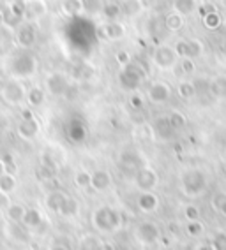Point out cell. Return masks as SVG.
I'll list each match as a JSON object with an SVG mask.
<instances>
[{"label":"cell","instance_id":"cell-38","mask_svg":"<svg viewBox=\"0 0 226 250\" xmlns=\"http://www.w3.org/2000/svg\"><path fill=\"white\" fill-rule=\"evenodd\" d=\"M193 85H195L196 95L210 94V80H207V78H196L193 81Z\"/></svg>","mask_w":226,"mask_h":250},{"label":"cell","instance_id":"cell-9","mask_svg":"<svg viewBox=\"0 0 226 250\" xmlns=\"http://www.w3.org/2000/svg\"><path fill=\"white\" fill-rule=\"evenodd\" d=\"M101 32H103L104 39L112 41V42H117V41H122L124 37L127 36V28L122 21L118 20H112V21H106L101 27Z\"/></svg>","mask_w":226,"mask_h":250},{"label":"cell","instance_id":"cell-43","mask_svg":"<svg viewBox=\"0 0 226 250\" xmlns=\"http://www.w3.org/2000/svg\"><path fill=\"white\" fill-rule=\"evenodd\" d=\"M181 69L184 74H193L196 69L195 60H191V58H181Z\"/></svg>","mask_w":226,"mask_h":250},{"label":"cell","instance_id":"cell-31","mask_svg":"<svg viewBox=\"0 0 226 250\" xmlns=\"http://www.w3.org/2000/svg\"><path fill=\"white\" fill-rule=\"evenodd\" d=\"M168 120H170V124H172V127L177 130H182L187 125V118H185L184 113L181 111H172L170 115H168Z\"/></svg>","mask_w":226,"mask_h":250},{"label":"cell","instance_id":"cell-44","mask_svg":"<svg viewBox=\"0 0 226 250\" xmlns=\"http://www.w3.org/2000/svg\"><path fill=\"white\" fill-rule=\"evenodd\" d=\"M129 104H131L133 109H141L143 107V97L140 94H133L129 99Z\"/></svg>","mask_w":226,"mask_h":250},{"label":"cell","instance_id":"cell-13","mask_svg":"<svg viewBox=\"0 0 226 250\" xmlns=\"http://www.w3.org/2000/svg\"><path fill=\"white\" fill-rule=\"evenodd\" d=\"M136 206L141 213H156L159 208V197L156 192H140L136 199Z\"/></svg>","mask_w":226,"mask_h":250},{"label":"cell","instance_id":"cell-50","mask_svg":"<svg viewBox=\"0 0 226 250\" xmlns=\"http://www.w3.org/2000/svg\"><path fill=\"white\" fill-rule=\"evenodd\" d=\"M198 250H212V247H210V245H203V247H200Z\"/></svg>","mask_w":226,"mask_h":250},{"label":"cell","instance_id":"cell-16","mask_svg":"<svg viewBox=\"0 0 226 250\" xmlns=\"http://www.w3.org/2000/svg\"><path fill=\"white\" fill-rule=\"evenodd\" d=\"M110 185H112V174H110L106 169H95L94 173H92L90 187L94 188L95 192H104V190H108Z\"/></svg>","mask_w":226,"mask_h":250},{"label":"cell","instance_id":"cell-1","mask_svg":"<svg viewBox=\"0 0 226 250\" xmlns=\"http://www.w3.org/2000/svg\"><path fill=\"white\" fill-rule=\"evenodd\" d=\"M208 188V176L203 169L200 167H189V169L182 171L181 174V190L185 197L196 199V197L203 196Z\"/></svg>","mask_w":226,"mask_h":250},{"label":"cell","instance_id":"cell-4","mask_svg":"<svg viewBox=\"0 0 226 250\" xmlns=\"http://www.w3.org/2000/svg\"><path fill=\"white\" fill-rule=\"evenodd\" d=\"M152 62H154V65H158L159 69L170 71V69H173L177 63H179V55H177L175 48H172V46H168V44L156 46L154 53H152Z\"/></svg>","mask_w":226,"mask_h":250},{"label":"cell","instance_id":"cell-6","mask_svg":"<svg viewBox=\"0 0 226 250\" xmlns=\"http://www.w3.org/2000/svg\"><path fill=\"white\" fill-rule=\"evenodd\" d=\"M175 51L179 55V58H195L203 55V42L200 39H179L175 42Z\"/></svg>","mask_w":226,"mask_h":250},{"label":"cell","instance_id":"cell-35","mask_svg":"<svg viewBox=\"0 0 226 250\" xmlns=\"http://www.w3.org/2000/svg\"><path fill=\"white\" fill-rule=\"evenodd\" d=\"M185 232H187L189 236L198 238V236H202V234L205 232V226L200 222V220H193V222L185 224Z\"/></svg>","mask_w":226,"mask_h":250},{"label":"cell","instance_id":"cell-30","mask_svg":"<svg viewBox=\"0 0 226 250\" xmlns=\"http://www.w3.org/2000/svg\"><path fill=\"white\" fill-rule=\"evenodd\" d=\"M27 101H28V104H30V106H34V107L41 106V104L45 103V92H43V88H39V86H34V88L28 90Z\"/></svg>","mask_w":226,"mask_h":250},{"label":"cell","instance_id":"cell-28","mask_svg":"<svg viewBox=\"0 0 226 250\" xmlns=\"http://www.w3.org/2000/svg\"><path fill=\"white\" fill-rule=\"evenodd\" d=\"M104 18L112 21V20H117L118 16H122V9H120V4H115V2H106L103 5V11H101Z\"/></svg>","mask_w":226,"mask_h":250},{"label":"cell","instance_id":"cell-19","mask_svg":"<svg viewBox=\"0 0 226 250\" xmlns=\"http://www.w3.org/2000/svg\"><path fill=\"white\" fill-rule=\"evenodd\" d=\"M66 199H68V194L64 192V190H51V192H48V196H46L45 205L50 211L59 213L62 205L66 203Z\"/></svg>","mask_w":226,"mask_h":250},{"label":"cell","instance_id":"cell-45","mask_svg":"<svg viewBox=\"0 0 226 250\" xmlns=\"http://www.w3.org/2000/svg\"><path fill=\"white\" fill-rule=\"evenodd\" d=\"M196 11H198L200 18L203 20V18H205V16H207L208 13H212V11H216V9H214L212 5H208V4H203V5H198V9H196Z\"/></svg>","mask_w":226,"mask_h":250},{"label":"cell","instance_id":"cell-51","mask_svg":"<svg viewBox=\"0 0 226 250\" xmlns=\"http://www.w3.org/2000/svg\"><path fill=\"white\" fill-rule=\"evenodd\" d=\"M221 2H223V5H225V7H226V0H221Z\"/></svg>","mask_w":226,"mask_h":250},{"label":"cell","instance_id":"cell-46","mask_svg":"<svg viewBox=\"0 0 226 250\" xmlns=\"http://www.w3.org/2000/svg\"><path fill=\"white\" fill-rule=\"evenodd\" d=\"M97 250H117V249H115L113 243H110V241H101L99 247H97Z\"/></svg>","mask_w":226,"mask_h":250},{"label":"cell","instance_id":"cell-3","mask_svg":"<svg viewBox=\"0 0 226 250\" xmlns=\"http://www.w3.org/2000/svg\"><path fill=\"white\" fill-rule=\"evenodd\" d=\"M145 80V71L141 69V65L131 62L129 65L120 69L118 72V85L120 88L127 90V92H135L141 86Z\"/></svg>","mask_w":226,"mask_h":250},{"label":"cell","instance_id":"cell-33","mask_svg":"<svg viewBox=\"0 0 226 250\" xmlns=\"http://www.w3.org/2000/svg\"><path fill=\"white\" fill-rule=\"evenodd\" d=\"M221 16H219V13L217 11H212V13H208L207 16L203 18V25L208 28V30H217V28L221 27Z\"/></svg>","mask_w":226,"mask_h":250},{"label":"cell","instance_id":"cell-29","mask_svg":"<svg viewBox=\"0 0 226 250\" xmlns=\"http://www.w3.org/2000/svg\"><path fill=\"white\" fill-rule=\"evenodd\" d=\"M177 94L179 97L184 99V101H189L196 95V90L195 85H193V81H181L179 86H177Z\"/></svg>","mask_w":226,"mask_h":250},{"label":"cell","instance_id":"cell-37","mask_svg":"<svg viewBox=\"0 0 226 250\" xmlns=\"http://www.w3.org/2000/svg\"><path fill=\"white\" fill-rule=\"evenodd\" d=\"M210 247H212V250H226V231L214 232Z\"/></svg>","mask_w":226,"mask_h":250},{"label":"cell","instance_id":"cell-32","mask_svg":"<svg viewBox=\"0 0 226 250\" xmlns=\"http://www.w3.org/2000/svg\"><path fill=\"white\" fill-rule=\"evenodd\" d=\"M90 182H92V173H89V171L82 169L74 174V185L78 188H89L90 187Z\"/></svg>","mask_w":226,"mask_h":250},{"label":"cell","instance_id":"cell-24","mask_svg":"<svg viewBox=\"0 0 226 250\" xmlns=\"http://www.w3.org/2000/svg\"><path fill=\"white\" fill-rule=\"evenodd\" d=\"M16 190V176L11 173H4L0 176V196H9Z\"/></svg>","mask_w":226,"mask_h":250},{"label":"cell","instance_id":"cell-10","mask_svg":"<svg viewBox=\"0 0 226 250\" xmlns=\"http://www.w3.org/2000/svg\"><path fill=\"white\" fill-rule=\"evenodd\" d=\"M46 88H48V92H50L51 95L60 97V95L68 94L69 81L62 72H53V74H50L48 80H46Z\"/></svg>","mask_w":226,"mask_h":250},{"label":"cell","instance_id":"cell-11","mask_svg":"<svg viewBox=\"0 0 226 250\" xmlns=\"http://www.w3.org/2000/svg\"><path fill=\"white\" fill-rule=\"evenodd\" d=\"M2 97H4L5 103L9 104H20L23 101V99L27 97V94H25V88H23L22 83H18V81H9L7 85L4 86V90H2Z\"/></svg>","mask_w":226,"mask_h":250},{"label":"cell","instance_id":"cell-22","mask_svg":"<svg viewBox=\"0 0 226 250\" xmlns=\"http://www.w3.org/2000/svg\"><path fill=\"white\" fill-rule=\"evenodd\" d=\"M68 136H69V139H71V141H74V143H82L83 139H85V136H87L85 125H83L82 122L72 120L71 124H69V127H68Z\"/></svg>","mask_w":226,"mask_h":250},{"label":"cell","instance_id":"cell-8","mask_svg":"<svg viewBox=\"0 0 226 250\" xmlns=\"http://www.w3.org/2000/svg\"><path fill=\"white\" fill-rule=\"evenodd\" d=\"M147 97L152 104H164L172 97V88L164 81H154L147 90Z\"/></svg>","mask_w":226,"mask_h":250},{"label":"cell","instance_id":"cell-42","mask_svg":"<svg viewBox=\"0 0 226 250\" xmlns=\"http://www.w3.org/2000/svg\"><path fill=\"white\" fill-rule=\"evenodd\" d=\"M99 243H101V241H97L95 238L87 236V238H83L82 245H80V250H97Z\"/></svg>","mask_w":226,"mask_h":250},{"label":"cell","instance_id":"cell-39","mask_svg":"<svg viewBox=\"0 0 226 250\" xmlns=\"http://www.w3.org/2000/svg\"><path fill=\"white\" fill-rule=\"evenodd\" d=\"M184 217L187 222H193V220H200V208L196 205H187L184 208Z\"/></svg>","mask_w":226,"mask_h":250},{"label":"cell","instance_id":"cell-21","mask_svg":"<svg viewBox=\"0 0 226 250\" xmlns=\"http://www.w3.org/2000/svg\"><path fill=\"white\" fill-rule=\"evenodd\" d=\"M173 13L181 16H189L198 9V0H173Z\"/></svg>","mask_w":226,"mask_h":250},{"label":"cell","instance_id":"cell-18","mask_svg":"<svg viewBox=\"0 0 226 250\" xmlns=\"http://www.w3.org/2000/svg\"><path fill=\"white\" fill-rule=\"evenodd\" d=\"M5 220L7 222L14 224H22L25 219V213H27V206L22 205V203H9L5 206Z\"/></svg>","mask_w":226,"mask_h":250},{"label":"cell","instance_id":"cell-36","mask_svg":"<svg viewBox=\"0 0 226 250\" xmlns=\"http://www.w3.org/2000/svg\"><path fill=\"white\" fill-rule=\"evenodd\" d=\"M212 206L223 215V217H226V194L225 192L214 194L212 196Z\"/></svg>","mask_w":226,"mask_h":250},{"label":"cell","instance_id":"cell-14","mask_svg":"<svg viewBox=\"0 0 226 250\" xmlns=\"http://www.w3.org/2000/svg\"><path fill=\"white\" fill-rule=\"evenodd\" d=\"M5 236L18 243H27L30 240L28 229L23 224H14V222H5Z\"/></svg>","mask_w":226,"mask_h":250},{"label":"cell","instance_id":"cell-12","mask_svg":"<svg viewBox=\"0 0 226 250\" xmlns=\"http://www.w3.org/2000/svg\"><path fill=\"white\" fill-rule=\"evenodd\" d=\"M120 167L133 171V174H136V171L145 167V164L138 152H135V150H124L120 153Z\"/></svg>","mask_w":226,"mask_h":250},{"label":"cell","instance_id":"cell-26","mask_svg":"<svg viewBox=\"0 0 226 250\" xmlns=\"http://www.w3.org/2000/svg\"><path fill=\"white\" fill-rule=\"evenodd\" d=\"M184 25H185V20H184V16H181V14L170 13L164 16V27H166V30L179 32L184 28Z\"/></svg>","mask_w":226,"mask_h":250},{"label":"cell","instance_id":"cell-49","mask_svg":"<svg viewBox=\"0 0 226 250\" xmlns=\"http://www.w3.org/2000/svg\"><path fill=\"white\" fill-rule=\"evenodd\" d=\"M4 173H7V171H5V164H4V161H0V176Z\"/></svg>","mask_w":226,"mask_h":250},{"label":"cell","instance_id":"cell-20","mask_svg":"<svg viewBox=\"0 0 226 250\" xmlns=\"http://www.w3.org/2000/svg\"><path fill=\"white\" fill-rule=\"evenodd\" d=\"M39 132V124L34 118H25L22 124L18 125V134L23 139H34Z\"/></svg>","mask_w":226,"mask_h":250},{"label":"cell","instance_id":"cell-2","mask_svg":"<svg viewBox=\"0 0 226 250\" xmlns=\"http://www.w3.org/2000/svg\"><path fill=\"white\" fill-rule=\"evenodd\" d=\"M92 224L101 232H115L122 224V215L112 206H99L92 213Z\"/></svg>","mask_w":226,"mask_h":250},{"label":"cell","instance_id":"cell-17","mask_svg":"<svg viewBox=\"0 0 226 250\" xmlns=\"http://www.w3.org/2000/svg\"><path fill=\"white\" fill-rule=\"evenodd\" d=\"M120 9H122V16L127 20L138 18L145 11L143 0H122L120 2Z\"/></svg>","mask_w":226,"mask_h":250},{"label":"cell","instance_id":"cell-15","mask_svg":"<svg viewBox=\"0 0 226 250\" xmlns=\"http://www.w3.org/2000/svg\"><path fill=\"white\" fill-rule=\"evenodd\" d=\"M152 129H154V134L158 136L159 139H163V141L172 139L173 134H175V129L172 127L168 116H158L154 120V124H152Z\"/></svg>","mask_w":226,"mask_h":250},{"label":"cell","instance_id":"cell-41","mask_svg":"<svg viewBox=\"0 0 226 250\" xmlns=\"http://www.w3.org/2000/svg\"><path fill=\"white\" fill-rule=\"evenodd\" d=\"M115 60H117V63L120 67H126V65L131 63V55H129L127 49H118L117 53H115Z\"/></svg>","mask_w":226,"mask_h":250},{"label":"cell","instance_id":"cell-47","mask_svg":"<svg viewBox=\"0 0 226 250\" xmlns=\"http://www.w3.org/2000/svg\"><path fill=\"white\" fill-rule=\"evenodd\" d=\"M221 53H223V57L226 58V37L223 39V42H221Z\"/></svg>","mask_w":226,"mask_h":250},{"label":"cell","instance_id":"cell-27","mask_svg":"<svg viewBox=\"0 0 226 250\" xmlns=\"http://www.w3.org/2000/svg\"><path fill=\"white\" fill-rule=\"evenodd\" d=\"M59 213L62 215V217H68V219L76 217V215L80 213V203H78L74 197L68 196V199H66V203L62 205V208H60Z\"/></svg>","mask_w":226,"mask_h":250},{"label":"cell","instance_id":"cell-48","mask_svg":"<svg viewBox=\"0 0 226 250\" xmlns=\"http://www.w3.org/2000/svg\"><path fill=\"white\" fill-rule=\"evenodd\" d=\"M50 250H69V249H68L66 245H53Z\"/></svg>","mask_w":226,"mask_h":250},{"label":"cell","instance_id":"cell-7","mask_svg":"<svg viewBox=\"0 0 226 250\" xmlns=\"http://www.w3.org/2000/svg\"><path fill=\"white\" fill-rule=\"evenodd\" d=\"M135 236H136V240L140 241V243H143V245H154V243L159 241V238H161V231H159L158 224L147 220V222H141L140 226L136 228Z\"/></svg>","mask_w":226,"mask_h":250},{"label":"cell","instance_id":"cell-23","mask_svg":"<svg viewBox=\"0 0 226 250\" xmlns=\"http://www.w3.org/2000/svg\"><path fill=\"white\" fill-rule=\"evenodd\" d=\"M23 226L30 231V229H37L43 224V215L37 208H27V213H25V219H23Z\"/></svg>","mask_w":226,"mask_h":250},{"label":"cell","instance_id":"cell-25","mask_svg":"<svg viewBox=\"0 0 226 250\" xmlns=\"http://www.w3.org/2000/svg\"><path fill=\"white\" fill-rule=\"evenodd\" d=\"M210 95L216 99H226V76H216L210 80Z\"/></svg>","mask_w":226,"mask_h":250},{"label":"cell","instance_id":"cell-5","mask_svg":"<svg viewBox=\"0 0 226 250\" xmlns=\"http://www.w3.org/2000/svg\"><path fill=\"white\" fill-rule=\"evenodd\" d=\"M159 183V174L156 169L145 166L141 169L136 171L135 174V185L140 188V192H154V188Z\"/></svg>","mask_w":226,"mask_h":250},{"label":"cell","instance_id":"cell-34","mask_svg":"<svg viewBox=\"0 0 226 250\" xmlns=\"http://www.w3.org/2000/svg\"><path fill=\"white\" fill-rule=\"evenodd\" d=\"M64 11H66L68 14H71V16L80 14L82 11H85V7H83V0H66V2H64Z\"/></svg>","mask_w":226,"mask_h":250},{"label":"cell","instance_id":"cell-40","mask_svg":"<svg viewBox=\"0 0 226 250\" xmlns=\"http://www.w3.org/2000/svg\"><path fill=\"white\" fill-rule=\"evenodd\" d=\"M83 7H85L87 13H90V14H97L103 11L101 0H83Z\"/></svg>","mask_w":226,"mask_h":250}]
</instances>
